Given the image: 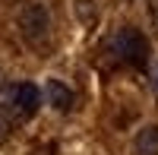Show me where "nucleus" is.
Returning a JSON list of instances; mask_svg holds the SVG:
<instances>
[{
	"mask_svg": "<svg viewBox=\"0 0 158 155\" xmlns=\"http://www.w3.org/2000/svg\"><path fill=\"white\" fill-rule=\"evenodd\" d=\"M10 105H13V111H16L19 117H32V114L38 111V105H41V92H38V86H32V82L13 86Z\"/></svg>",
	"mask_w": 158,
	"mask_h": 155,
	"instance_id": "3",
	"label": "nucleus"
},
{
	"mask_svg": "<svg viewBox=\"0 0 158 155\" xmlns=\"http://www.w3.org/2000/svg\"><path fill=\"white\" fill-rule=\"evenodd\" d=\"M152 86H155V92H158V63L152 67Z\"/></svg>",
	"mask_w": 158,
	"mask_h": 155,
	"instance_id": "6",
	"label": "nucleus"
},
{
	"mask_svg": "<svg viewBox=\"0 0 158 155\" xmlns=\"http://www.w3.org/2000/svg\"><path fill=\"white\" fill-rule=\"evenodd\" d=\"M44 95H48V105H54L57 111H70V108H73V92H70L60 79H48Z\"/></svg>",
	"mask_w": 158,
	"mask_h": 155,
	"instance_id": "4",
	"label": "nucleus"
},
{
	"mask_svg": "<svg viewBox=\"0 0 158 155\" xmlns=\"http://www.w3.org/2000/svg\"><path fill=\"white\" fill-rule=\"evenodd\" d=\"M136 155H158V127H142L136 133Z\"/></svg>",
	"mask_w": 158,
	"mask_h": 155,
	"instance_id": "5",
	"label": "nucleus"
},
{
	"mask_svg": "<svg viewBox=\"0 0 158 155\" xmlns=\"http://www.w3.org/2000/svg\"><path fill=\"white\" fill-rule=\"evenodd\" d=\"M111 54L120 63H127V67H146V60H149V38L139 29L127 25V29H120L111 38Z\"/></svg>",
	"mask_w": 158,
	"mask_h": 155,
	"instance_id": "1",
	"label": "nucleus"
},
{
	"mask_svg": "<svg viewBox=\"0 0 158 155\" xmlns=\"http://www.w3.org/2000/svg\"><path fill=\"white\" fill-rule=\"evenodd\" d=\"M19 25H22V35L25 38L38 41V38H44L48 25H51V16H48V10L41 3H29L22 10V16H19Z\"/></svg>",
	"mask_w": 158,
	"mask_h": 155,
	"instance_id": "2",
	"label": "nucleus"
}]
</instances>
